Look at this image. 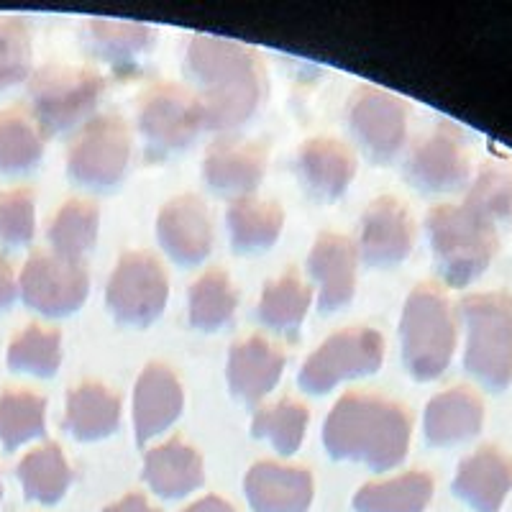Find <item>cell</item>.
<instances>
[{"instance_id":"cell-1","label":"cell","mask_w":512,"mask_h":512,"mask_svg":"<svg viewBox=\"0 0 512 512\" xmlns=\"http://www.w3.org/2000/svg\"><path fill=\"white\" fill-rule=\"evenodd\" d=\"M185 72L198 88L203 128L236 131L256 116L264 95V70L254 49L213 34H195L187 44Z\"/></svg>"},{"instance_id":"cell-2","label":"cell","mask_w":512,"mask_h":512,"mask_svg":"<svg viewBox=\"0 0 512 512\" xmlns=\"http://www.w3.org/2000/svg\"><path fill=\"white\" fill-rule=\"evenodd\" d=\"M408 410L390 397L349 392L333 405L323 425V446L336 461L364 464L372 472H392L408 456Z\"/></svg>"},{"instance_id":"cell-3","label":"cell","mask_w":512,"mask_h":512,"mask_svg":"<svg viewBox=\"0 0 512 512\" xmlns=\"http://www.w3.org/2000/svg\"><path fill=\"white\" fill-rule=\"evenodd\" d=\"M459 320L446 292L433 282L410 290L400 315V356L415 382L441 377L456 354Z\"/></svg>"},{"instance_id":"cell-4","label":"cell","mask_w":512,"mask_h":512,"mask_svg":"<svg viewBox=\"0 0 512 512\" xmlns=\"http://www.w3.org/2000/svg\"><path fill=\"white\" fill-rule=\"evenodd\" d=\"M425 233L436 272L448 287L477 282L497 254V228L489 226L464 203H441L428 210Z\"/></svg>"},{"instance_id":"cell-5","label":"cell","mask_w":512,"mask_h":512,"mask_svg":"<svg viewBox=\"0 0 512 512\" xmlns=\"http://www.w3.org/2000/svg\"><path fill=\"white\" fill-rule=\"evenodd\" d=\"M464 326V369L489 392L512 384V295L474 292L459 303Z\"/></svg>"},{"instance_id":"cell-6","label":"cell","mask_w":512,"mask_h":512,"mask_svg":"<svg viewBox=\"0 0 512 512\" xmlns=\"http://www.w3.org/2000/svg\"><path fill=\"white\" fill-rule=\"evenodd\" d=\"M103 95V77L90 67L47 64L29 77V113L47 139L93 121Z\"/></svg>"},{"instance_id":"cell-7","label":"cell","mask_w":512,"mask_h":512,"mask_svg":"<svg viewBox=\"0 0 512 512\" xmlns=\"http://www.w3.org/2000/svg\"><path fill=\"white\" fill-rule=\"evenodd\" d=\"M136 128L152 159L185 152L203 131V116L195 93L177 82H154L136 103Z\"/></svg>"},{"instance_id":"cell-8","label":"cell","mask_w":512,"mask_h":512,"mask_svg":"<svg viewBox=\"0 0 512 512\" xmlns=\"http://www.w3.org/2000/svg\"><path fill=\"white\" fill-rule=\"evenodd\" d=\"M382 361L384 338L379 331L369 326H351L328 336L305 359L297 384L308 395H326L341 382L377 374Z\"/></svg>"},{"instance_id":"cell-9","label":"cell","mask_w":512,"mask_h":512,"mask_svg":"<svg viewBox=\"0 0 512 512\" xmlns=\"http://www.w3.org/2000/svg\"><path fill=\"white\" fill-rule=\"evenodd\" d=\"M131 167V131L121 116H95L67 149V177L77 187L108 192Z\"/></svg>"},{"instance_id":"cell-10","label":"cell","mask_w":512,"mask_h":512,"mask_svg":"<svg viewBox=\"0 0 512 512\" xmlns=\"http://www.w3.org/2000/svg\"><path fill=\"white\" fill-rule=\"evenodd\" d=\"M169 280L159 259L149 251H126L105 285V308L126 328H146L164 313Z\"/></svg>"},{"instance_id":"cell-11","label":"cell","mask_w":512,"mask_h":512,"mask_svg":"<svg viewBox=\"0 0 512 512\" xmlns=\"http://www.w3.org/2000/svg\"><path fill=\"white\" fill-rule=\"evenodd\" d=\"M405 180L420 192L443 195L459 192L472 182V152L456 123L441 121L410 146L405 164Z\"/></svg>"},{"instance_id":"cell-12","label":"cell","mask_w":512,"mask_h":512,"mask_svg":"<svg viewBox=\"0 0 512 512\" xmlns=\"http://www.w3.org/2000/svg\"><path fill=\"white\" fill-rule=\"evenodd\" d=\"M90 295L88 267L54 251H34L18 274V297L26 308L47 318H67Z\"/></svg>"},{"instance_id":"cell-13","label":"cell","mask_w":512,"mask_h":512,"mask_svg":"<svg viewBox=\"0 0 512 512\" xmlns=\"http://www.w3.org/2000/svg\"><path fill=\"white\" fill-rule=\"evenodd\" d=\"M408 103L387 90L361 85L346 105V121L356 144L374 164H390L408 141Z\"/></svg>"},{"instance_id":"cell-14","label":"cell","mask_w":512,"mask_h":512,"mask_svg":"<svg viewBox=\"0 0 512 512\" xmlns=\"http://www.w3.org/2000/svg\"><path fill=\"white\" fill-rule=\"evenodd\" d=\"M415 246V221L408 205L395 195L374 198L361 213L359 259L372 269H392L410 256Z\"/></svg>"},{"instance_id":"cell-15","label":"cell","mask_w":512,"mask_h":512,"mask_svg":"<svg viewBox=\"0 0 512 512\" xmlns=\"http://www.w3.org/2000/svg\"><path fill=\"white\" fill-rule=\"evenodd\" d=\"M157 241L177 267H198L213 249V223L205 203L195 195H177L157 216Z\"/></svg>"},{"instance_id":"cell-16","label":"cell","mask_w":512,"mask_h":512,"mask_svg":"<svg viewBox=\"0 0 512 512\" xmlns=\"http://www.w3.org/2000/svg\"><path fill=\"white\" fill-rule=\"evenodd\" d=\"M359 251L344 233L326 231L315 239L308 254V274L318 287L320 313L349 308L356 295Z\"/></svg>"},{"instance_id":"cell-17","label":"cell","mask_w":512,"mask_h":512,"mask_svg":"<svg viewBox=\"0 0 512 512\" xmlns=\"http://www.w3.org/2000/svg\"><path fill=\"white\" fill-rule=\"evenodd\" d=\"M267 164V146L259 141L221 139L205 152L203 180L223 198H251L267 175Z\"/></svg>"},{"instance_id":"cell-18","label":"cell","mask_w":512,"mask_h":512,"mask_svg":"<svg viewBox=\"0 0 512 512\" xmlns=\"http://www.w3.org/2000/svg\"><path fill=\"white\" fill-rule=\"evenodd\" d=\"M185 408V392L177 374L152 361L141 369L134 387V438L139 446H146L152 438L162 436L177 423Z\"/></svg>"},{"instance_id":"cell-19","label":"cell","mask_w":512,"mask_h":512,"mask_svg":"<svg viewBox=\"0 0 512 512\" xmlns=\"http://www.w3.org/2000/svg\"><path fill=\"white\" fill-rule=\"evenodd\" d=\"M287 367L280 346L264 336H246L228 351V390L244 405H256L277 387Z\"/></svg>"},{"instance_id":"cell-20","label":"cell","mask_w":512,"mask_h":512,"mask_svg":"<svg viewBox=\"0 0 512 512\" xmlns=\"http://www.w3.org/2000/svg\"><path fill=\"white\" fill-rule=\"evenodd\" d=\"M512 492V456L500 446H479L456 469L454 495L474 512H500Z\"/></svg>"},{"instance_id":"cell-21","label":"cell","mask_w":512,"mask_h":512,"mask_svg":"<svg viewBox=\"0 0 512 512\" xmlns=\"http://www.w3.org/2000/svg\"><path fill=\"white\" fill-rule=\"evenodd\" d=\"M484 428V400L472 387H448L425 405L423 436L433 448H454L472 441Z\"/></svg>"},{"instance_id":"cell-22","label":"cell","mask_w":512,"mask_h":512,"mask_svg":"<svg viewBox=\"0 0 512 512\" xmlns=\"http://www.w3.org/2000/svg\"><path fill=\"white\" fill-rule=\"evenodd\" d=\"M356 154L333 136H313L297 149V175L318 200H338L356 177Z\"/></svg>"},{"instance_id":"cell-23","label":"cell","mask_w":512,"mask_h":512,"mask_svg":"<svg viewBox=\"0 0 512 512\" xmlns=\"http://www.w3.org/2000/svg\"><path fill=\"white\" fill-rule=\"evenodd\" d=\"M244 492L254 512H308L315 484L303 466L259 461L246 474Z\"/></svg>"},{"instance_id":"cell-24","label":"cell","mask_w":512,"mask_h":512,"mask_svg":"<svg viewBox=\"0 0 512 512\" xmlns=\"http://www.w3.org/2000/svg\"><path fill=\"white\" fill-rule=\"evenodd\" d=\"M144 482L162 500H182V497L203 487V456H200L198 448L190 446L182 438H172V441L146 451Z\"/></svg>"},{"instance_id":"cell-25","label":"cell","mask_w":512,"mask_h":512,"mask_svg":"<svg viewBox=\"0 0 512 512\" xmlns=\"http://www.w3.org/2000/svg\"><path fill=\"white\" fill-rule=\"evenodd\" d=\"M82 41L95 59L116 72H134L154 47V31L136 21L88 18L82 26Z\"/></svg>"},{"instance_id":"cell-26","label":"cell","mask_w":512,"mask_h":512,"mask_svg":"<svg viewBox=\"0 0 512 512\" xmlns=\"http://www.w3.org/2000/svg\"><path fill=\"white\" fill-rule=\"evenodd\" d=\"M62 425L80 443L111 438L121 425V397L100 382H80L67 392Z\"/></svg>"},{"instance_id":"cell-27","label":"cell","mask_w":512,"mask_h":512,"mask_svg":"<svg viewBox=\"0 0 512 512\" xmlns=\"http://www.w3.org/2000/svg\"><path fill=\"white\" fill-rule=\"evenodd\" d=\"M228 236L236 254H264L277 244L285 228V210L280 203L262 198H241L228 205Z\"/></svg>"},{"instance_id":"cell-28","label":"cell","mask_w":512,"mask_h":512,"mask_svg":"<svg viewBox=\"0 0 512 512\" xmlns=\"http://www.w3.org/2000/svg\"><path fill=\"white\" fill-rule=\"evenodd\" d=\"M310 303H313V290L305 285L295 269H287L285 274L264 285L256 318L277 336L295 338L308 318Z\"/></svg>"},{"instance_id":"cell-29","label":"cell","mask_w":512,"mask_h":512,"mask_svg":"<svg viewBox=\"0 0 512 512\" xmlns=\"http://www.w3.org/2000/svg\"><path fill=\"white\" fill-rule=\"evenodd\" d=\"M47 149V136L29 111L6 108L0 111V175H26L39 167Z\"/></svg>"},{"instance_id":"cell-30","label":"cell","mask_w":512,"mask_h":512,"mask_svg":"<svg viewBox=\"0 0 512 512\" xmlns=\"http://www.w3.org/2000/svg\"><path fill=\"white\" fill-rule=\"evenodd\" d=\"M239 308V292L223 269H208L192 282L187 295L190 326L200 333H218L231 326Z\"/></svg>"},{"instance_id":"cell-31","label":"cell","mask_w":512,"mask_h":512,"mask_svg":"<svg viewBox=\"0 0 512 512\" xmlns=\"http://www.w3.org/2000/svg\"><path fill=\"white\" fill-rule=\"evenodd\" d=\"M433 477L413 469L387 482L364 484L354 495L356 512H425L433 500Z\"/></svg>"},{"instance_id":"cell-32","label":"cell","mask_w":512,"mask_h":512,"mask_svg":"<svg viewBox=\"0 0 512 512\" xmlns=\"http://www.w3.org/2000/svg\"><path fill=\"white\" fill-rule=\"evenodd\" d=\"M100 231V210L90 200H64L59 210L52 216L47 228V239L54 254L64 259H77L90 254L98 244Z\"/></svg>"},{"instance_id":"cell-33","label":"cell","mask_w":512,"mask_h":512,"mask_svg":"<svg viewBox=\"0 0 512 512\" xmlns=\"http://www.w3.org/2000/svg\"><path fill=\"white\" fill-rule=\"evenodd\" d=\"M24 495L39 505H57L72 484V469L57 443H44L18 461Z\"/></svg>"},{"instance_id":"cell-34","label":"cell","mask_w":512,"mask_h":512,"mask_svg":"<svg viewBox=\"0 0 512 512\" xmlns=\"http://www.w3.org/2000/svg\"><path fill=\"white\" fill-rule=\"evenodd\" d=\"M464 205L489 226L512 223V162H484L469 182Z\"/></svg>"},{"instance_id":"cell-35","label":"cell","mask_w":512,"mask_h":512,"mask_svg":"<svg viewBox=\"0 0 512 512\" xmlns=\"http://www.w3.org/2000/svg\"><path fill=\"white\" fill-rule=\"evenodd\" d=\"M47 433V400L31 390L0 392V446L16 451Z\"/></svg>"},{"instance_id":"cell-36","label":"cell","mask_w":512,"mask_h":512,"mask_svg":"<svg viewBox=\"0 0 512 512\" xmlns=\"http://www.w3.org/2000/svg\"><path fill=\"white\" fill-rule=\"evenodd\" d=\"M6 361L8 369L18 374H31L39 379L54 377L62 367V333L57 328L31 323L11 338Z\"/></svg>"},{"instance_id":"cell-37","label":"cell","mask_w":512,"mask_h":512,"mask_svg":"<svg viewBox=\"0 0 512 512\" xmlns=\"http://www.w3.org/2000/svg\"><path fill=\"white\" fill-rule=\"evenodd\" d=\"M310 413L303 402L282 397L280 402L267 405L251 420V436L267 441L280 456H292L300 451L308 433Z\"/></svg>"},{"instance_id":"cell-38","label":"cell","mask_w":512,"mask_h":512,"mask_svg":"<svg viewBox=\"0 0 512 512\" xmlns=\"http://www.w3.org/2000/svg\"><path fill=\"white\" fill-rule=\"evenodd\" d=\"M36 233V195L29 187L0 190V246L24 249Z\"/></svg>"},{"instance_id":"cell-39","label":"cell","mask_w":512,"mask_h":512,"mask_svg":"<svg viewBox=\"0 0 512 512\" xmlns=\"http://www.w3.org/2000/svg\"><path fill=\"white\" fill-rule=\"evenodd\" d=\"M31 31L24 18L0 16V93L31 75Z\"/></svg>"},{"instance_id":"cell-40","label":"cell","mask_w":512,"mask_h":512,"mask_svg":"<svg viewBox=\"0 0 512 512\" xmlns=\"http://www.w3.org/2000/svg\"><path fill=\"white\" fill-rule=\"evenodd\" d=\"M18 300V277L11 262L0 256V313H6Z\"/></svg>"},{"instance_id":"cell-41","label":"cell","mask_w":512,"mask_h":512,"mask_svg":"<svg viewBox=\"0 0 512 512\" xmlns=\"http://www.w3.org/2000/svg\"><path fill=\"white\" fill-rule=\"evenodd\" d=\"M103 512H159V510H154L144 495H139V492H131V495L121 497L118 502H113V505L105 507Z\"/></svg>"},{"instance_id":"cell-42","label":"cell","mask_w":512,"mask_h":512,"mask_svg":"<svg viewBox=\"0 0 512 512\" xmlns=\"http://www.w3.org/2000/svg\"><path fill=\"white\" fill-rule=\"evenodd\" d=\"M182 512H236V510H233L231 502H226L223 497L208 495V497H203V500L192 502V505L185 507Z\"/></svg>"},{"instance_id":"cell-43","label":"cell","mask_w":512,"mask_h":512,"mask_svg":"<svg viewBox=\"0 0 512 512\" xmlns=\"http://www.w3.org/2000/svg\"><path fill=\"white\" fill-rule=\"evenodd\" d=\"M0 497H3V484H0Z\"/></svg>"}]
</instances>
